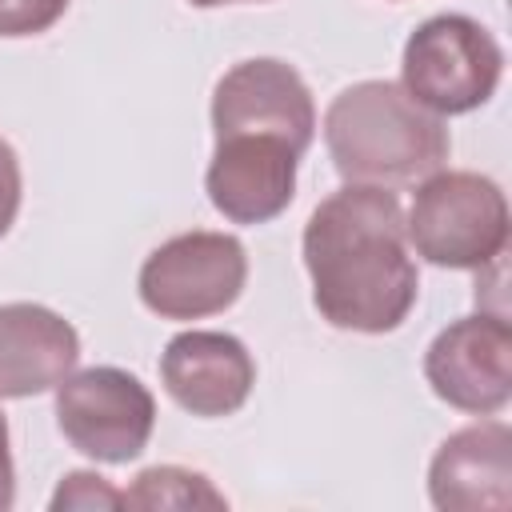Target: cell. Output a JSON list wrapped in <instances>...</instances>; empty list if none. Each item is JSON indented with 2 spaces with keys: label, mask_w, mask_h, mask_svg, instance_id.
I'll list each match as a JSON object with an SVG mask.
<instances>
[{
  "label": "cell",
  "mask_w": 512,
  "mask_h": 512,
  "mask_svg": "<svg viewBox=\"0 0 512 512\" xmlns=\"http://www.w3.org/2000/svg\"><path fill=\"white\" fill-rule=\"evenodd\" d=\"M304 268L316 312L344 332L384 336L416 304L420 276L408 256L404 208L384 184H344L304 224Z\"/></svg>",
  "instance_id": "1"
},
{
  "label": "cell",
  "mask_w": 512,
  "mask_h": 512,
  "mask_svg": "<svg viewBox=\"0 0 512 512\" xmlns=\"http://www.w3.org/2000/svg\"><path fill=\"white\" fill-rule=\"evenodd\" d=\"M324 144L348 184H416L448 164L452 136L396 80H360L332 96Z\"/></svg>",
  "instance_id": "2"
},
{
  "label": "cell",
  "mask_w": 512,
  "mask_h": 512,
  "mask_svg": "<svg viewBox=\"0 0 512 512\" xmlns=\"http://www.w3.org/2000/svg\"><path fill=\"white\" fill-rule=\"evenodd\" d=\"M404 236L436 268H488L508 248V200L480 172L440 168L420 180Z\"/></svg>",
  "instance_id": "3"
},
{
  "label": "cell",
  "mask_w": 512,
  "mask_h": 512,
  "mask_svg": "<svg viewBox=\"0 0 512 512\" xmlns=\"http://www.w3.org/2000/svg\"><path fill=\"white\" fill-rule=\"evenodd\" d=\"M400 84L436 116H460L492 100L504 76V52L496 36L460 12L424 20L400 60Z\"/></svg>",
  "instance_id": "4"
},
{
  "label": "cell",
  "mask_w": 512,
  "mask_h": 512,
  "mask_svg": "<svg viewBox=\"0 0 512 512\" xmlns=\"http://www.w3.org/2000/svg\"><path fill=\"white\" fill-rule=\"evenodd\" d=\"M248 280L244 244L228 232H180L140 264V300L160 320H204L232 308Z\"/></svg>",
  "instance_id": "5"
},
{
  "label": "cell",
  "mask_w": 512,
  "mask_h": 512,
  "mask_svg": "<svg viewBox=\"0 0 512 512\" xmlns=\"http://www.w3.org/2000/svg\"><path fill=\"white\" fill-rule=\"evenodd\" d=\"M56 424L64 440L96 464L136 460L156 428V400L140 376L96 364L56 384Z\"/></svg>",
  "instance_id": "6"
},
{
  "label": "cell",
  "mask_w": 512,
  "mask_h": 512,
  "mask_svg": "<svg viewBox=\"0 0 512 512\" xmlns=\"http://www.w3.org/2000/svg\"><path fill=\"white\" fill-rule=\"evenodd\" d=\"M428 388L460 412L496 416L512 400V328L500 312L460 316L424 352Z\"/></svg>",
  "instance_id": "7"
},
{
  "label": "cell",
  "mask_w": 512,
  "mask_h": 512,
  "mask_svg": "<svg viewBox=\"0 0 512 512\" xmlns=\"http://www.w3.org/2000/svg\"><path fill=\"white\" fill-rule=\"evenodd\" d=\"M212 132L220 136H280L300 156L316 136V104L304 76L276 60L252 56L232 64L212 88Z\"/></svg>",
  "instance_id": "8"
},
{
  "label": "cell",
  "mask_w": 512,
  "mask_h": 512,
  "mask_svg": "<svg viewBox=\"0 0 512 512\" xmlns=\"http://www.w3.org/2000/svg\"><path fill=\"white\" fill-rule=\"evenodd\" d=\"M300 152L280 136H220L204 172L212 208L232 224H268L296 196Z\"/></svg>",
  "instance_id": "9"
},
{
  "label": "cell",
  "mask_w": 512,
  "mask_h": 512,
  "mask_svg": "<svg viewBox=\"0 0 512 512\" xmlns=\"http://www.w3.org/2000/svg\"><path fill=\"white\" fill-rule=\"evenodd\" d=\"M160 380H164V392L184 412L212 420L244 408L256 384V364L244 340H236L232 332L192 328L164 344Z\"/></svg>",
  "instance_id": "10"
},
{
  "label": "cell",
  "mask_w": 512,
  "mask_h": 512,
  "mask_svg": "<svg viewBox=\"0 0 512 512\" xmlns=\"http://www.w3.org/2000/svg\"><path fill=\"white\" fill-rule=\"evenodd\" d=\"M428 500L440 512H504L512 504V428L480 420L452 432L428 464Z\"/></svg>",
  "instance_id": "11"
},
{
  "label": "cell",
  "mask_w": 512,
  "mask_h": 512,
  "mask_svg": "<svg viewBox=\"0 0 512 512\" xmlns=\"http://www.w3.org/2000/svg\"><path fill=\"white\" fill-rule=\"evenodd\" d=\"M76 328L44 304H0V400L56 392L76 368Z\"/></svg>",
  "instance_id": "12"
},
{
  "label": "cell",
  "mask_w": 512,
  "mask_h": 512,
  "mask_svg": "<svg viewBox=\"0 0 512 512\" xmlns=\"http://www.w3.org/2000/svg\"><path fill=\"white\" fill-rule=\"evenodd\" d=\"M124 508H144V512H164V508H228V496L192 468L180 464H156L144 468L132 488H124Z\"/></svg>",
  "instance_id": "13"
},
{
  "label": "cell",
  "mask_w": 512,
  "mask_h": 512,
  "mask_svg": "<svg viewBox=\"0 0 512 512\" xmlns=\"http://www.w3.org/2000/svg\"><path fill=\"white\" fill-rule=\"evenodd\" d=\"M52 512L64 508H124V492L112 488L100 472H68L52 492Z\"/></svg>",
  "instance_id": "14"
},
{
  "label": "cell",
  "mask_w": 512,
  "mask_h": 512,
  "mask_svg": "<svg viewBox=\"0 0 512 512\" xmlns=\"http://www.w3.org/2000/svg\"><path fill=\"white\" fill-rule=\"evenodd\" d=\"M68 12V0H0V36H40Z\"/></svg>",
  "instance_id": "15"
},
{
  "label": "cell",
  "mask_w": 512,
  "mask_h": 512,
  "mask_svg": "<svg viewBox=\"0 0 512 512\" xmlns=\"http://www.w3.org/2000/svg\"><path fill=\"white\" fill-rule=\"evenodd\" d=\"M20 192H24V180H20V160L12 152V144L0 136V240L8 236V228L16 224V212H20Z\"/></svg>",
  "instance_id": "16"
},
{
  "label": "cell",
  "mask_w": 512,
  "mask_h": 512,
  "mask_svg": "<svg viewBox=\"0 0 512 512\" xmlns=\"http://www.w3.org/2000/svg\"><path fill=\"white\" fill-rule=\"evenodd\" d=\"M16 500V468H12V448H8V420L0 412V512H8Z\"/></svg>",
  "instance_id": "17"
},
{
  "label": "cell",
  "mask_w": 512,
  "mask_h": 512,
  "mask_svg": "<svg viewBox=\"0 0 512 512\" xmlns=\"http://www.w3.org/2000/svg\"><path fill=\"white\" fill-rule=\"evenodd\" d=\"M196 8H220V4H248V0H188Z\"/></svg>",
  "instance_id": "18"
}]
</instances>
